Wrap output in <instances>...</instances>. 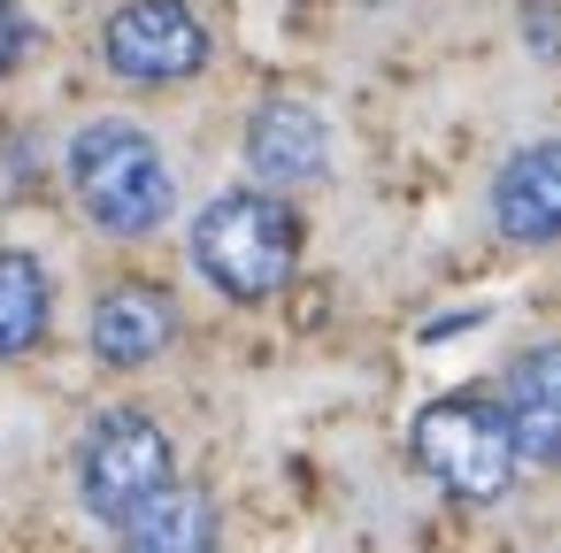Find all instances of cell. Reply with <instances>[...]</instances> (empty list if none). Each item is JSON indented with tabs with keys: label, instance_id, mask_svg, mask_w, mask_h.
<instances>
[{
	"label": "cell",
	"instance_id": "obj_10",
	"mask_svg": "<svg viewBox=\"0 0 561 553\" xmlns=\"http://www.w3.org/2000/svg\"><path fill=\"white\" fill-rule=\"evenodd\" d=\"M124 553H216V507L201 484H162L131 522H124Z\"/></svg>",
	"mask_w": 561,
	"mask_h": 553
},
{
	"label": "cell",
	"instance_id": "obj_8",
	"mask_svg": "<svg viewBox=\"0 0 561 553\" xmlns=\"http://www.w3.org/2000/svg\"><path fill=\"white\" fill-rule=\"evenodd\" d=\"M170 338H178V308H170L162 285H116V292H101V308H93V354L101 361L139 369V361L170 354Z\"/></svg>",
	"mask_w": 561,
	"mask_h": 553
},
{
	"label": "cell",
	"instance_id": "obj_11",
	"mask_svg": "<svg viewBox=\"0 0 561 553\" xmlns=\"http://www.w3.org/2000/svg\"><path fill=\"white\" fill-rule=\"evenodd\" d=\"M55 323V292H47V269L16 246H0V361H24Z\"/></svg>",
	"mask_w": 561,
	"mask_h": 553
},
{
	"label": "cell",
	"instance_id": "obj_1",
	"mask_svg": "<svg viewBox=\"0 0 561 553\" xmlns=\"http://www.w3.org/2000/svg\"><path fill=\"white\" fill-rule=\"evenodd\" d=\"M70 193L108 239H147L178 208V177L139 124H85L70 139Z\"/></svg>",
	"mask_w": 561,
	"mask_h": 553
},
{
	"label": "cell",
	"instance_id": "obj_4",
	"mask_svg": "<svg viewBox=\"0 0 561 553\" xmlns=\"http://www.w3.org/2000/svg\"><path fill=\"white\" fill-rule=\"evenodd\" d=\"M162 484H178V453H170V430L139 407H108L85 438H78V499L85 515L101 522H131Z\"/></svg>",
	"mask_w": 561,
	"mask_h": 553
},
{
	"label": "cell",
	"instance_id": "obj_9",
	"mask_svg": "<svg viewBox=\"0 0 561 553\" xmlns=\"http://www.w3.org/2000/svg\"><path fill=\"white\" fill-rule=\"evenodd\" d=\"M507 423L530 461L561 469V346H530L507 369Z\"/></svg>",
	"mask_w": 561,
	"mask_h": 553
},
{
	"label": "cell",
	"instance_id": "obj_5",
	"mask_svg": "<svg viewBox=\"0 0 561 553\" xmlns=\"http://www.w3.org/2000/svg\"><path fill=\"white\" fill-rule=\"evenodd\" d=\"M101 55L131 85H178L208 62V24L185 0H124L108 16V32H101Z\"/></svg>",
	"mask_w": 561,
	"mask_h": 553
},
{
	"label": "cell",
	"instance_id": "obj_12",
	"mask_svg": "<svg viewBox=\"0 0 561 553\" xmlns=\"http://www.w3.org/2000/svg\"><path fill=\"white\" fill-rule=\"evenodd\" d=\"M24 47H32V24L9 9V0H0V78H9V70L24 62Z\"/></svg>",
	"mask_w": 561,
	"mask_h": 553
},
{
	"label": "cell",
	"instance_id": "obj_6",
	"mask_svg": "<svg viewBox=\"0 0 561 553\" xmlns=\"http://www.w3.org/2000/svg\"><path fill=\"white\" fill-rule=\"evenodd\" d=\"M492 223L515 246H553L561 239V139L515 147L492 177Z\"/></svg>",
	"mask_w": 561,
	"mask_h": 553
},
{
	"label": "cell",
	"instance_id": "obj_7",
	"mask_svg": "<svg viewBox=\"0 0 561 553\" xmlns=\"http://www.w3.org/2000/svg\"><path fill=\"white\" fill-rule=\"evenodd\" d=\"M247 170L262 185H308L331 170V124L308 101H262L247 124Z\"/></svg>",
	"mask_w": 561,
	"mask_h": 553
},
{
	"label": "cell",
	"instance_id": "obj_2",
	"mask_svg": "<svg viewBox=\"0 0 561 553\" xmlns=\"http://www.w3.org/2000/svg\"><path fill=\"white\" fill-rule=\"evenodd\" d=\"M300 262V216L277 193H216L193 216V269L224 300H270L285 292Z\"/></svg>",
	"mask_w": 561,
	"mask_h": 553
},
{
	"label": "cell",
	"instance_id": "obj_3",
	"mask_svg": "<svg viewBox=\"0 0 561 553\" xmlns=\"http://www.w3.org/2000/svg\"><path fill=\"white\" fill-rule=\"evenodd\" d=\"M408 446H415L423 476H431L438 492L469 499V507L500 499V492L515 484V453H523V446H515V423H507V407H500V400H484V392L431 400V407L415 415Z\"/></svg>",
	"mask_w": 561,
	"mask_h": 553
}]
</instances>
